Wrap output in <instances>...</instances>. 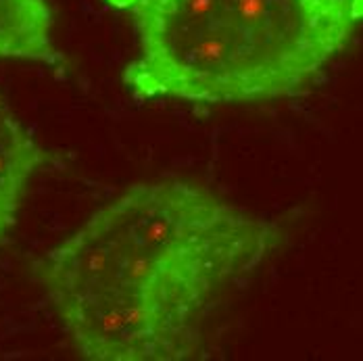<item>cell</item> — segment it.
I'll return each instance as SVG.
<instances>
[{
    "label": "cell",
    "mask_w": 363,
    "mask_h": 361,
    "mask_svg": "<svg viewBox=\"0 0 363 361\" xmlns=\"http://www.w3.org/2000/svg\"><path fill=\"white\" fill-rule=\"evenodd\" d=\"M132 17L140 99L259 103L309 84L363 28V0H107Z\"/></svg>",
    "instance_id": "cell-2"
},
{
    "label": "cell",
    "mask_w": 363,
    "mask_h": 361,
    "mask_svg": "<svg viewBox=\"0 0 363 361\" xmlns=\"http://www.w3.org/2000/svg\"><path fill=\"white\" fill-rule=\"evenodd\" d=\"M276 240L272 221L203 186L140 182L44 255L36 280L84 357L180 361Z\"/></svg>",
    "instance_id": "cell-1"
},
{
    "label": "cell",
    "mask_w": 363,
    "mask_h": 361,
    "mask_svg": "<svg viewBox=\"0 0 363 361\" xmlns=\"http://www.w3.org/2000/svg\"><path fill=\"white\" fill-rule=\"evenodd\" d=\"M55 21L46 0H0V59L57 65Z\"/></svg>",
    "instance_id": "cell-4"
},
{
    "label": "cell",
    "mask_w": 363,
    "mask_h": 361,
    "mask_svg": "<svg viewBox=\"0 0 363 361\" xmlns=\"http://www.w3.org/2000/svg\"><path fill=\"white\" fill-rule=\"evenodd\" d=\"M42 163V148L0 92V245L9 238Z\"/></svg>",
    "instance_id": "cell-3"
}]
</instances>
